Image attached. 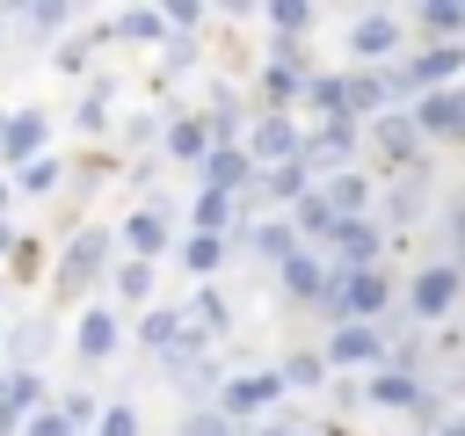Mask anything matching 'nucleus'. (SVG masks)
Listing matches in <instances>:
<instances>
[{
    "label": "nucleus",
    "mask_w": 465,
    "mask_h": 436,
    "mask_svg": "<svg viewBox=\"0 0 465 436\" xmlns=\"http://www.w3.org/2000/svg\"><path fill=\"white\" fill-rule=\"evenodd\" d=\"M327 276H334V262H327L320 247H298V254L276 269V291H283V305H312V312H320V298H327Z\"/></svg>",
    "instance_id": "nucleus-16"
},
{
    "label": "nucleus",
    "mask_w": 465,
    "mask_h": 436,
    "mask_svg": "<svg viewBox=\"0 0 465 436\" xmlns=\"http://www.w3.org/2000/svg\"><path fill=\"white\" fill-rule=\"evenodd\" d=\"M312 15H320L312 0H269V7H262V22L276 29V44H298V36L312 29Z\"/></svg>",
    "instance_id": "nucleus-31"
},
{
    "label": "nucleus",
    "mask_w": 465,
    "mask_h": 436,
    "mask_svg": "<svg viewBox=\"0 0 465 436\" xmlns=\"http://www.w3.org/2000/svg\"><path fill=\"white\" fill-rule=\"evenodd\" d=\"M109 283H116V298H124V305H145V312H153V262L124 254V262L109 269Z\"/></svg>",
    "instance_id": "nucleus-33"
},
{
    "label": "nucleus",
    "mask_w": 465,
    "mask_h": 436,
    "mask_svg": "<svg viewBox=\"0 0 465 436\" xmlns=\"http://www.w3.org/2000/svg\"><path fill=\"white\" fill-rule=\"evenodd\" d=\"M7 22H15V15H0V36H7Z\"/></svg>",
    "instance_id": "nucleus-53"
},
{
    "label": "nucleus",
    "mask_w": 465,
    "mask_h": 436,
    "mask_svg": "<svg viewBox=\"0 0 465 436\" xmlns=\"http://www.w3.org/2000/svg\"><path fill=\"white\" fill-rule=\"evenodd\" d=\"M116 240H124V254H138V262H160V254L174 247V211H167V196L138 203V211L116 225Z\"/></svg>",
    "instance_id": "nucleus-13"
},
{
    "label": "nucleus",
    "mask_w": 465,
    "mask_h": 436,
    "mask_svg": "<svg viewBox=\"0 0 465 436\" xmlns=\"http://www.w3.org/2000/svg\"><path fill=\"white\" fill-rule=\"evenodd\" d=\"M312 65H305V51L298 44H269V65H262V109H305V94H312Z\"/></svg>",
    "instance_id": "nucleus-7"
},
{
    "label": "nucleus",
    "mask_w": 465,
    "mask_h": 436,
    "mask_svg": "<svg viewBox=\"0 0 465 436\" xmlns=\"http://www.w3.org/2000/svg\"><path fill=\"white\" fill-rule=\"evenodd\" d=\"M109 269H116V233H109V225H73V240H65L58 262H51V291H58V298H87Z\"/></svg>",
    "instance_id": "nucleus-1"
},
{
    "label": "nucleus",
    "mask_w": 465,
    "mask_h": 436,
    "mask_svg": "<svg viewBox=\"0 0 465 436\" xmlns=\"http://www.w3.org/2000/svg\"><path fill=\"white\" fill-rule=\"evenodd\" d=\"M320 356L334 363V378H371V371H385V356H392V342L378 334V320H349V327H327V342H320Z\"/></svg>",
    "instance_id": "nucleus-4"
},
{
    "label": "nucleus",
    "mask_w": 465,
    "mask_h": 436,
    "mask_svg": "<svg viewBox=\"0 0 465 436\" xmlns=\"http://www.w3.org/2000/svg\"><path fill=\"white\" fill-rule=\"evenodd\" d=\"M320 196L334 203V218H371V211H378V182H371L363 167H349V174H327V182H320Z\"/></svg>",
    "instance_id": "nucleus-22"
},
{
    "label": "nucleus",
    "mask_w": 465,
    "mask_h": 436,
    "mask_svg": "<svg viewBox=\"0 0 465 436\" xmlns=\"http://www.w3.org/2000/svg\"><path fill=\"white\" fill-rule=\"evenodd\" d=\"M436 400V385L429 378H414V371H371L363 378V407H385V414H421Z\"/></svg>",
    "instance_id": "nucleus-17"
},
{
    "label": "nucleus",
    "mask_w": 465,
    "mask_h": 436,
    "mask_svg": "<svg viewBox=\"0 0 465 436\" xmlns=\"http://www.w3.org/2000/svg\"><path fill=\"white\" fill-rule=\"evenodd\" d=\"M116 36H131V44H167L174 29H167V7H124V15H116Z\"/></svg>",
    "instance_id": "nucleus-36"
},
{
    "label": "nucleus",
    "mask_w": 465,
    "mask_h": 436,
    "mask_svg": "<svg viewBox=\"0 0 465 436\" xmlns=\"http://www.w3.org/2000/svg\"><path fill=\"white\" fill-rule=\"evenodd\" d=\"M218 145H211V124H203V109H182V116H167V138H160V160L167 167H203Z\"/></svg>",
    "instance_id": "nucleus-18"
},
{
    "label": "nucleus",
    "mask_w": 465,
    "mask_h": 436,
    "mask_svg": "<svg viewBox=\"0 0 465 436\" xmlns=\"http://www.w3.org/2000/svg\"><path fill=\"white\" fill-rule=\"evenodd\" d=\"M196 58H203V44H196V36H167V44H160V80H174V73H189Z\"/></svg>",
    "instance_id": "nucleus-41"
},
{
    "label": "nucleus",
    "mask_w": 465,
    "mask_h": 436,
    "mask_svg": "<svg viewBox=\"0 0 465 436\" xmlns=\"http://www.w3.org/2000/svg\"><path fill=\"white\" fill-rule=\"evenodd\" d=\"M247 247H254V254H262L269 269H283V262H291V254H298L305 240H298V225H291V218H262V225L247 233Z\"/></svg>",
    "instance_id": "nucleus-26"
},
{
    "label": "nucleus",
    "mask_w": 465,
    "mask_h": 436,
    "mask_svg": "<svg viewBox=\"0 0 465 436\" xmlns=\"http://www.w3.org/2000/svg\"><path fill=\"white\" fill-rule=\"evenodd\" d=\"M80 22V7L73 0H29V7H15V29H29L36 44H65V29Z\"/></svg>",
    "instance_id": "nucleus-23"
},
{
    "label": "nucleus",
    "mask_w": 465,
    "mask_h": 436,
    "mask_svg": "<svg viewBox=\"0 0 465 436\" xmlns=\"http://www.w3.org/2000/svg\"><path fill=\"white\" fill-rule=\"evenodd\" d=\"M73 349H80V363L94 371V363H109L116 349H124V320L109 312V305H87L80 312V327H73Z\"/></svg>",
    "instance_id": "nucleus-20"
},
{
    "label": "nucleus",
    "mask_w": 465,
    "mask_h": 436,
    "mask_svg": "<svg viewBox=\"0 0 465 436\" xmlns=\"http://www.w3.org/2000/svg\"><path fill=\"white\" fill-rule=\"evenodd\" d=\"M407 94H400V73L385 65V73H371V65H349V116L356 124H378V116H392Z\"/></svg>",
    "instance_id": "nucleus-15"
},
{
    "label": "nucleus",
    "mask_w": 465,
    "mask_h": 436,
    "mask_svg": "<svg viewBox=\"0 0 465 436\" xmlns=\"http://www.w3.org/2000/svg\"><path fill=\"white\" fill-rule=\"evenodd\" d=\"M203 22H211V7H203V0H174V7H167V29H174V36H196Z\"/></svg>",
    "instance_id": "nucleus-45"
},
{
    "label": "nucleus",
    "mask_w": 465,
    "mask_h": 436,
    "mask_svg": "<svg viewBox=\"0 0 465 436\" xmlns=\"http://www.w3.org/2000/svg\"><path fill=\"white\" fill-rule=\"evenodd\" d=\"M7 203H15V182H7V174H0V218H7Z\"/></svg>",
    "instance_id": "nucleus-51"
},
{
    "label": "nucleus",
    "mask_w": 465,
    "mask_h": 436,
    "mask_svg": "<svg viewBox=\"0 0 465 436\" xmlns=\"http://www.w3.org/2000/svg\"><path fill=\"white\" fill-rule=\"evenodd\" d=\"M283 392H291V385H283V371H232V378H225V392H218V414H225L232 429H254Z\"/></svg>",
    "instance_id": "nucleus-8"
},
{
    "label": "nucleus",
    "mask_w": 465,
    "mask_h": 436,
    "mask_svg": "<svg viewBox=\"0 0 465 436\" xmlns=\"http://www.w3.org/2000/svg\"><path fill=\"white\" fill-rule=\"evenodd\" d=\"M94 436H138V407H131V400H109V414H102Z\"/></svg>",
    "instance_id": "nucleus-46"
},
{
    "label": "nucleus",
    "mask_w": 465,
    "mask_h": 436,
    "mask_svg": "<svg viewBox=\"0 0 465 436\" xmlns=\"http://www.w3.org/2000/svg\"><path fill=\"white\" fill-rule=\"evenodd\" d=\"M429 203H436V174H429V167L385 174V189H378V225H385V233H414V225L429 218Z\"/></svg>",
    "instance_id": "nucleus-6"
},
{
    "label": "nucleus",
    "mask_w": 465,
    "mask_h": 436,
    "mask_svg": "<svg viewBox=\"0 0 465 436\" xmlns=\"http://www.w3.org/2000/svg\"><path fill=\"white\" fill-rule=\"evenodd\" d=\"M73 124H80L87 138H102V131H109V80H102V73L87 80V94H80V109H73Z\"/></svg>",
    "instance_id": "nucleus-37"
},
{
    "label": "nucleus",
    "mask_w": 465,
    "mask_h": 436,
    "mask_svg": "<svg viewBox=\"0 0 465 436\" xmlns=\"http://www.w3.org/2000/svg\"><path fill=\"white\" fill-rule=\"evenodd\" d=\"M174 334H182V305H153V312H138V349H153V363L174 349Z\"/></svg>",
    "instance_id": "nucleus-29"
},
{
    "label": "nucleus",
    "mask_w": 465,
    "mask_h": 436,
    "mask_svg": "<svg viewBox=\"0 0 465 436\" xmlns=\"http://www.w3.org/2000/svg\"><path fill=\"white\" fill-rule=\"evenodd\" d=\"M196 174H203V189H211V196H247V189L262 182V167H254V153H247V145H218Z\"/></svg>",
    "instance_id": "nucleus-19"
},
{
    "label": "nucleus",
    "mask_w": 465,
    "mask_h": 436,
    "mask_svg": "<svg viewBox=\"0 0 465 436\" xmlns=\"http://www.w3.org/2000/svg\"><path fill=\"white\" fill-rule=\"evenodd\" d=\"M305 109H312L320 124H341V116H349V73H320L312 94H305Z\"/></svg>",
    "instance_id": "nucleus-32"
},
{
    "label": "nucleus",
    "mask_w": 465,
    "mask_h": 436,
    "mask_svg": "<svg viewBox=\"0 0 465 436\" xmlns=\"http://www.w3.org/2000/svg\"><path fill=\"white\" fill-rule=\"evenodd\" d=\"M421 124V138H465V87H443V94H421L407 109Z\"/></svg>",
    "instance_id": "nucleus-21"
},
{
    "label": "nucleus",
    "mask_w": 465,
    "mask_h": 436,
    "mask_svg": "<svg viewBox=\"0 0 465 436\" xmlns=\"http://www.w3.org/2000/svg\"><path fill=\"white\" fill-rule=\"evenodd\" d=\"M371 145V124H356V116H341V124H320V131H305V167L327 182V174H349V160Z\"/></svg>",
    "instance_id": "nucleus-10"
},
{
    "label": "nucleus",
    "mask_w": 465,
    "mask_h": 436,
    "mask_svg": "<svg viewBox=\"0 0 465 436\" xmlns=\"http://www.w3.org/2000/svg\"><path fill=\"white\" fill-rule=\"evenodd\" d=\"M153 138H167V124H153V116H131V124H124V153H131V160H153V153H145Z\"/></svg>",
    "instance_id": "nucleus-44"
},
{
    "label": "nucleus",
    "mask_w": 465,
    "mask_h": 436,
    "mask_svg": "<svg viewBox=\"0 0 465 436\" xmlns=\"http://www.w3.org/2000/svg\"><path fill=\"white\" fill-rule=\"evenodd\" d=\"M247 153H254V167H262V174H269V167H291V160L305 153V131H298V116H283V109H254Z\"/></svg>",
    "instance_id": "nucleus-11"
},
{
    "label": "nucleus",
    "mask_w": 465,
    "mask_h": 436,
    "mask_svg": "<svg viewBox=\"0 0 465 436\" xmlns=\"http://www.w3.org/2000/svg\"><path fill=\"white\" fill-rule=\"evenodd\" d=\"M189 320H196V327H211V334H225V327H232V312H225V298H218L211 283L189 298Z\"/></svg>",
    "instance_id": "nucleus-42"
},
{
    "label": "nucleus",
    "mask_w": 465,
    "mask_h": 436,
    "mask_svg": "<svg viewBox=\"0 0 465 436\" xmlns=\"http://www.w3.org/2000/svg\"><path fill=\"white\" fill-rule=\"evenodd\" d=\"M225 254H232L225 240H203V233H189V240H182V269H189V276H218V269H225Z\"/></svg>",
    "instance_id": "nucleus-38"
},
{
    "label": "nucleus",
    "mask_w": 465,
    "mask_h": 436,
    "mask_svg": "<svg viewBox=\"0 0 465 436\" xmlns=\"http://www.w3.org/2000/svg\"><path fill=\"white\" fill-rule=\"evenodd\" d=\"M44 342H51V320L36 312V320H22L0 349H7V371H36V356H44Z\"/></svg>",
    "instance_id": "nucleus-30"
},
{
    "label": "nucleus",
    "mask_w": 465,
    "mask_h": 436,
    "mask_svg": "<svg viewBox=\"0 0 465 436\" xmlns=\"http://www.w3.org/2000/svg\"><path fill=\"white\" fill-rule=\"evenodd\" d=\"M443 247H450L443 262H458V269H465V203H450V218H443Z\"/></svg>",
    "instance_id": "nucleus-47"
},
{
    "label": "nucleus",
    "mask_w": 465,
    "mask_h": 436,
    "mask_svg": "<svg viewBox=\"0 0 465 436\" xmlns=\"http://www.w3.org/2000/svg\"><path fill=\"white\" fill-rule=\"evenodd\" d=\"M58 182H65V160H58V153H44V160H29V167L15 174V189H22V196H51Z\"/></svg>",
    "instance_id": "nucleus-39"
},
{
    "label": "nucleus",
    "mask_w": 465,
    "mask_h": 436,
    "mask_svg": "<svg viewBox=\"0 0 465 436\" xmlns=\"http://www.w3.org/2000/svg\"><path fill=\"white\" fill-rule=\"evenodd\" d=\"M58 414H65L80 436H94V429H102V414H109V400H102L94 385H73V392H58Z\"/></svg>",
    "instance_id": "nucleus-35"
},
{
    "label": "nucleus",
    "mask_w": 465,
    "mask_h": 436,
    "mask_svg": "<svg viewBox=\"0 0 465 436\" xmlns=\"http://www.w3.org/2000/svg\"><path fill=\"white\" fill-rule=\"evenodd\" d=\"M44 138H51V124L36 116V109H15V124H7V145H0V167H29V160H44Z\"/></svg>",
    "instance_id": "nucleus-24"
},
{
    "label": "nucleus",
    "mask_w": 465,
    "mask_h": 436,
    "mask_svg": "<svg viewBox=\"0 0 465 436\" xmlns=\"http://www.w3.org/2000/svg\"><path fill=\"white\" fill-rule=\"evenodd\" d=\"M283 218L298 225V240H305V247H327V240H334V225H341V218H334V203H327L320 189H312L298 211H283Z\"/></svg>",
    "instance_id": "nucleus-28"
},
{
    "label": "nucleus",
    "mask_w": 465,
    "mask_h": 436,
    "mask_svg": "<svg viewBox=\"0 0 465 436\" xmlns=\"http://www.w3.org/2000/svg\"><path fill=\"white\" fill-rule=\"evenodd\" d=\"M385 225H378V211L371 218H341L334 225V240H327V262L334 269H385Z\"/></svg>",
    "instance_id": "nucleus-12"
},
{
    "label": "nucleus",
    "mask_w": 465,
    "mask_h": 436,
    "mask_svg": "<svg viewBox=\"0 0 465 436\" xmlns=\"http://www.w3.org/2000/svg\"><path fill=\"white\" fill-rule=\"evenodd\" d=\"M429 138H421V124L407 116V109H392V116H378L371 124V160H378V174H407V167H429V153H421Z\"/></svg>",
    "instance_id": "nucleus-9"
},
{
    "label": "nucleus",
    "mask_w": 465,
    "mask_h": 436,
    "mask_svg": "<svg viewBox=\"0 0 465 436\" xmlns=\"http://www.w3.org/2000/svg\"><path fill=\"white\" fill-rule=\"evenodd\" d=\"M7 124H15V109H0V145H7Z\"/></svg>",
    "instance_id": "nucleus-52"
},
{
    "label": "nucleus",
    "mask_w": 465,
    "mask_h": 436,
    "mask_svg": "<svg viewBox=\"0 0 465 436\" xmlns=\"http://www.w3.org/2000/svg\"><path fill=\"white\" fill-rule=\"evenodd\" d=\"M392 305V276L385 269H334L327 276V298H320V320L327 327H349V320H378Z\"/></svg>",
    "instance_id": "nucleus-2"
},
{
    "label": "nucleus",
    "mask_w": 465,
    "mask_h": 436,
    "mask_svg": "<svg viewBox=\"0 0 465 436\" xmlns=\"http://www.w3.org/2000/svg\"><path fill=\"white\" fill-rule=\"evenodd\" d=\"M407 22H414L429 44H465V0H421Z\"/></svg>",
    "instance_id": "nucleus-25"
},
{
    "label": "nucleus",
    "mask_w": 465,
    "mask_h": 436,
    "mask_svg": "<svg viewBox=\"0 0 465 436\" xmlns=\"http://www.w3.org/2000/svg\"><path fill=\"white\" fill-rule=\"evenodd\" d=\"M400 58H407V15H392V7H363V15L349 22V65L385 73V65H400Z\"/></svg>",
    "instance_id": "nucleus-3"
},
{
    "label": "nucleus",
    "mask_w": 465,
    "mask_h": 436,
    "mask_svg": "<svg viewBox=\"0 0 465 436\" xmlns=\"http://www.w3.org/2000/svg\"><path fill=\"white\" fill-rule=\"evenodd\" d=\"M240 436H327V429H320V421H305L298 407H276L269 421H254V429H240Z\"/></svg>",
    "instance_id": "nucleus-40"
},
{
    "label": "nucleus",
    "mask_w": 465,
    "mask_h": 436,
    "mask_svg": "<svg viewBox=\"0 0 465 436\" xmlns=\"http://www.w3.org/2000/svg\"><path fill=\"white\" fill-rule=\"evenodd\" d=\"M392 73H400V94H407V109H414L421 94L458 87V73H465V44H421V51H407Z\"/></svg>",
    "instance_id": "nucleus-5"
},
{
    "label": "nucleus",
    "mask_w": 465,
    "mask_h": 436,
    "mask_svg": "<svg viewBox=\"0 0 465 436\" xmlns=\"http://www.w3.org/2000/svg\"><path fill=\"white\" fill-rule=\"evenodd\" d=\"M0 407L29 421V414H44V407H51V392H44V378H36V371H0Z\"/></svg>",
    "instance_id": "nucleus-27"
},
{
    "label": "nucleus",
    "mask_w": 465,
    "mask_h": 436,
    "mask_svg": "<svg viewBox=\"0 0 465 436\" xmlns=\"http://www.w3.org/2000/svg\"><path fill=\"white\" fill-rule=\"evenodd\" d=\"M458 291H465V269H458V262H429V269L407 276V312H414V320H443V312L458 305Z\"/></svg>",
    "instance_id": "nucleus-14"
},
{
    "label": "nucleus",
    "mask_w": 465,
    "mask_h": 436,
    "mask_svg": "<svg viewBox=\"0 0 465 436\" xmlns=\"http://www.w3.org/2000/svg\"><path fill=\"white\" fill-rule=\"evenodd\" d=\"M174 436H240V429H232L218 407H189V414L174 421Z\"/></svg>",
    "instance_id": "nucleus-43"
},
{
    "label": "nucleus",
    "mask_w": 465,
    "mask_h": 436,
    "mask_svg": "<svg viewBox=\"0 0 465 436\" xmlns=\"http://www.w3.org/2000/svg\"><path fill=\"white\" fill-rule=\"evenodd\" d=\"M22 436H80V429H73V421L58 414V400H51L44 414H29V429H22Z\"/></svg>",
    "instance_id": "nucleus-48"
},
{
    "label": "nucleus",
    "mask_w": 465,
    "mask_h": 436,
    "mask_svg": "<svg viewBox=\"0 0 465 436\" xmlns=\"http://www.w3.org/2000/svg\"><path fill=\"white\" fill-rule=\"evenodd\" d=\"M436 436H465V407H458V414H443V429H436Z\"/></svg>",
    "instance_id": "nucleus-50"
},
{
    "label": "nucleus",
    "mask_w": 465,
    "mask_h": 436,
    "mask_svg": "<svg viewBox=\"0 0 465 436\" xmlns=\"http://www.w3.org/2000/svg\"><path fill=\"white\" fill-rule=\"evenodd\" d=\"M283 385H298V392H320V385H334V363H327L320 349H291V356H283Z\"/></svg>",
    "instance_id": "nucleus-34"
},
{
    "label": "nucleus",
    "mask_w": 465,
    "mask_h": 436,
    "mask_svg": "<svg viewBox=\"0 0 465 436\" xmlns=\"http://www.w3.org/2000/svg\"><path fill=\"white\" fill-rule=\"evenodd\" d=\"M22 247H29V240H22L7 218H0V269H7V262H22Z\"/></svg>",
    "instance_id": "nucleus-49"
}]
</instances>
